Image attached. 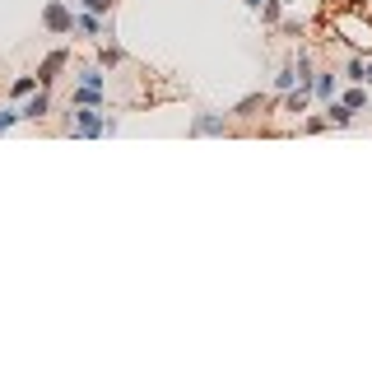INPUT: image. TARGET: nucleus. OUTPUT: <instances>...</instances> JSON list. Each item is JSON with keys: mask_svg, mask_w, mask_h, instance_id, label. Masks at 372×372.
Here are the masks:
<instances>
[{"mask_svg": "<svg viewBox=\"0 0 372 372\" xmlns=\"http://www.w3.org/2000/svg\"><path fill=\"white\" fill-rule=\"evenodd\" d=\"M116 121H107V116L98 112V107H75V121L66 126L70 136H102V131H112Z\"/></svg>", "mask_w": 372, "mask_h": 372, "instance_id": "nucleus-1", "label": "nucleus"}, {"mask_svg": "<svg viewBox=\"0 0 372 372\" xmlns=\"http://www.w3.org/2000/svg\"><path fill=\"white\" fill-rule=\"evenodd\" d=\"M42 23H47V33H56V37L75 33V14L66 10V0H52V5L42 10Z\"/></svg>", "mask_w": 372, "mask_h": 372, "instance_id": "nucleus-2", "label": "nucleus"}, {"mask_svg": "<svg viewBox=\"0 0 372 372\" xmlns=\"http://www.w3.org/2000/svg\"><path fill=\"white\" fill-rule=\"evenodd\" d=\"M47 107H52V93H47L42 84H37V89H33V98H28V102L19 107V116H23V121H42V116H47Z\"/></svg>", "mask_w": 372, "mask_h": 372, "instance_id": "nucleus-3", "label": "nucleus"}, {"mask_svg": "<svg viewBox=\"0 0 372 372\" xmlns=\"http://www.w3.org/2000/svg\"><path fill=\"white\" fill-rule=\"evenodd\" d=\"M61 66H66V52H52V56L37 66V84H42V89H52V84H56V75H61Z\"/></svg>", "mask_w": 372, "mask_h": 372, "instance_id": "nucleus-4", "label": "nucleus"}, {"mask_svg": "<svg viewBox=\"0 0 372 372\" xmlns=\"http://www.w3.org/2000/svg\"><path fill=\"white\" fill-rule=\"evenodd\" d=\"M196 136H224V116H215V112H200L196 116V126H191Z\"/></svg>", "mask_w": 372, "mask_h": 372, "instance_id": "nucleus-5", "label": "nucleus"}, {"mask_svg": "<svg viewBox=\"0 0 372 372\" xmlns=\"http://www.w3.org/2000/svg\"><path fill=\"white\" fill-rule=\"evenodd\" d=\"M354 121V112L344 107L340 98H326V126H349Z\"/></svg>", "mask_w": 372, "mask_h": 372, "instance_id": "nucleus-6", "label": "nucleus"}, {"mask_svg": "<svg viewBox=\"0 0 372 372\" xmlns=\"http://www.w3.org/2000/svg\"><path fill=\"white\" fill-rule=\"evenodd\" d=\"M340 102H344V107H349V112H363V107H368V89H363V84H354V89H344L340 93Z\"/></svg>", "mask_w": 372, "mask_h": 372, "instance_id": "nucleus-7", "label": "nucleus"}, {"mask_svg": "<svg viewBox=\"0 0 372 372\" xmlns=\"http://www.w3.org/2000/svg\"><path fill=\"white\" fill-rule=\"evenodd\" d=\"M312 93H316V98H335V70L312 75Z\"/></svg>", "mask_w": 372, "mask_h": 372, "instance_id": "nucleus-8", "label": "nucleus"}, {"mask_svg": "<svg viewBox=\"0 0 372 372\" xmlns=\"http://www.w3.org/2000/svg\"><path fill=\"white\" fill-rule=\"evenodd\" d=\"M70 102H75V107H102V89H84V84H79V89L70 93Z\"/></svg>", "mask_w": 372, "mask_h": 372, "instance_id": "nucleus-9", "label": "nucleus"}, {"mask_svg": "<svg viewBox=\"0 0 372 372\" xmlns=\"http://www.w3.org/2000/svg\"><path fill=\"white\" fill-rule=\"evenodd\" d=\"M75 28H79L84 37H98V33H102V14H89V10H84V14L75 19Z\"/></svg>", "mask_w": 372, "mask_h": 372, "instance_id": "nucleus-10", "label": "nucleus"}, {"mask_svg": "<svg viewBox=\"0 0 372 372\" xmlns=\"http://www.w3.org/2000/svg\"><path fill=\"white\" fill-rule=\"evenodd\" d=\"M79 84H84V89H102V79H107V75H102V66H79Z\"/></svg>", "mask_w": 372, "mask_h": 372, "instance_id": "nucleus-11", "label": "nucleus"}, {"mask_svg": "<svg viewBox=\"0 0 372 372\" xmlns=\"http://www.w3.org/2000/svg\"><path fill=\"white\" fill-rule=\"evenodd\" d=\"M307 102H312V89H289L284 93V107H289V112H307Z\"/></svg>", "mask_w": 372, "mask_h": 372, "instance_id": "nucleus-12", "label": "nucleus"}, {"mask_svg": "<svg viewBox=\"0 0 372 372\" xmlns=\"http://www.w3.org/2000/svg\"><path fill=\"white\" fill-rule=\"evenodd\" d=\"M294 84H298V70H294V66H284L280 75H275V93H289Z\"/></svg>", "mask_w": 372, "mask_h": 372, "instance_id": "nucleus-13", "label": "nucleus"}, {"mask_svg": "<svg viewBox=\"0 0 372 372\" xmlns=\"http://www.w3.org/2000/svg\"><path fill=\"white\" fill-rule=\"evenodd\" d=\"M260 19H265V23H280L284 19V0H265V5H260Z\"/></svg>", "mask_w": 372, "mask_h": 372, "instance_id": "nucleus-14", "label": "nucleus"}, {"mask_svg": "<svg viewBox=\"0 0 372 372\" xmlns=\"http://www.w3.org/2000/svg\"><path fill=\"white\" fill-rule=\"evenodd\" d=\"M33 89H37V75H19L14 79V98H28Z\"/></svg>", "mask_w": 372, "mask_h": 372, "instance_id": "nucleus-15", "label": "nucleus"}, {"mask_svg": "<svg viewBox=\"0 0 372 372\" xmlns=\"http://www.w3.org/2000/svg\"><path fill=\"white\" fill-rule=\"evenodd\" d=\"M98 61H102V66H121V47H102Z\"/></svg>", "mask_w": 372, "mask_h": 372, "instance_id": "nucleus-16", "label": "nucleus"}, {"mask_svg": "<svg viewBox=\"0 0 372 372\" xmlns=\"http://www.w3.org/2000/svg\"><path fill=\"white\" fill-rule=\"evenodd\" d=\"M79 5H84L89 14H107V10H112V0H79Z\"/></svg>", "mask_w": 372, "mask_h": 372, "instance_id": "nucleus-17", "label": "nucleus"}, {"mask_svg": "<svg viewBox=\"0 0 372 372\" xmlns=\"http://www.w3.org/2000/svg\"><path fill=\"white\" fill-rule=\"evenodd\" d=\"M344 79H354V84H363V61H349V66H344Z\"/></svg>", "mask_w": 372, "mask_h": 372, "instance_id": "nucleus-18", "label": "nucleus"}, {"mask_svg": "<svg viewBox=\"0 0 372 372\" xmlns=\"http://www.w3.org/2000/svg\"><path fill=\"white\" fill-rule=\"evenodd\" d=\"M363 84H368V89H372V61H368V66H363Z\"/></svg>", "mask_w": 372, "mask_h": 372, "instance_id": "nucleus-19", "label": "nucleus"}, {"mask_svg": "<svg viewBox=\"0 0 372 372\" xmlns=\"http://www.w3.org/2000/svg\"><path fill=\"white\" fill-rule=\"evenodd\" d=\"M247 5H251V10H260V5H265V0H247Z\"/></svg>", "mask_w": 372, "mask_h": 372, "instance_id": "nucleus-20", "label": "nucleus"}]
</instances>
